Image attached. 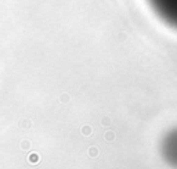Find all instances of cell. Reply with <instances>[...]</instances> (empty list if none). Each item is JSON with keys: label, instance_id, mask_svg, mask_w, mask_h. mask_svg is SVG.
<instances>
[{"label": "cell", "instance_id": "cell-1", "mask_svg": "<svg viewBox=\"0 0 177 169\" xmlns=\"http://www.w3.org/2000/svg\"><path fill=\"white\" fill-rule=\"evenodd\" d=\"M148 3L166 25L177 29V0H148Z\"/></svg>", "mask_w": 177, "mask_h": 169}, {"label": "cell", "instance_id": "cell-2", "mask_svg": "<svg viewBox=\"0 0 177 169\" xmlns=\"http://www.w3.org/2000/svg\"><path fill=\"white\" fill-rule=\"evenodd\" d=\"M161 155L169 166L177 169V126L163 135L161 140Z\"/></svg>", "mask_w": 177, "mask_h": 169}]
</instances>
